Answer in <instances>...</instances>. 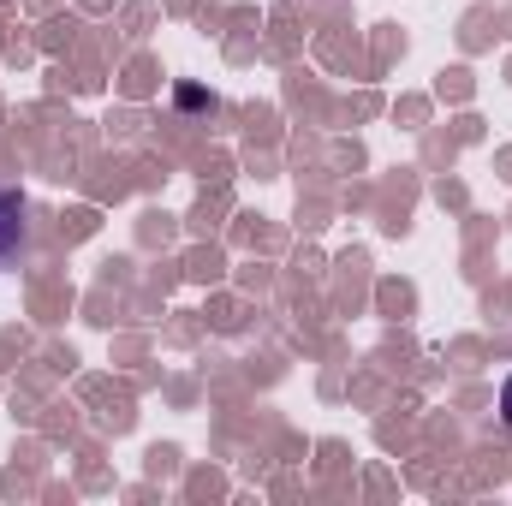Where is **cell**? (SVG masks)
Returning a JSON list of instances; mask_svg holds the SVG:
<instances>
[{"mask_svg": "<svg viewBox=\"0 0 512 506\" xmlns=\"http://www.w3.org/2000/svg\"><path fill=\"white\" fill-rule=\"evenodd\" d=\"M24 245H30V221H24V197L0 185V268H6V262H18V256H24Z\"/></svg>", "mask_w": 512, "mask_h": 506, "instance_id": "cell-1", "label": "cell"}, {"mask_svg": "<svg viewBox=\"0 0 512 506\" xmlns=\"http://www.w3.org/2000/svg\"><path fill=\"white\" fill-rule=\"evenodd\" d=\"M501 411H507V423H512V381H507V393H501Z\"/></svg>", "mask_w": 512, "mask_h": 506, "instance_id": "cell-2", "label": "cell"}]
</instances>
